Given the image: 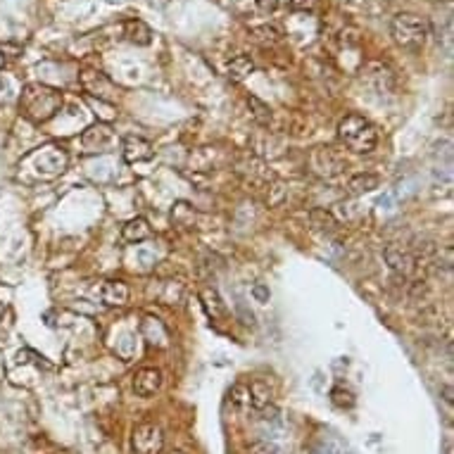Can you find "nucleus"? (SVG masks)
Returning <instances> with one entry per match:
<instances>
[{"label": "nucleus", "instance_id": "obj_15", "mask_svg": "<svg viewBox=\"0 0 454 454\" xmlns=\"http://www.w3.org/2000/svg\"><path fill=\"white\" fill-rule=\"evenodd\" d=\"M128 286L120 278H112V281H105L102 283V291H100V297H102V304L105 307H124L128 302Z\"/></svg>", "mask_w": 454, "mask_h": 454}, {"label": "nucleus", "instance_id": "obj_2", "mask_svg": "<svg viewBox=\"0 0 454 454\" xmlns=\"http://www.w3.org/2000/svg\"><path fill=\"white\" fill-rule=\"evenodd\" d=\"M338 138L348 150L357 152V155H366L374 152L376 146H378V128L374 126L364 115H345L338 124Z\"/></svg>", "mask_w": 454, "mask_h": 454}, {"label": "nucleus", "instance_id": "obj_11", "mask_svg": "<svg viewBox=\"0 0 454 454\" xmlns=\"http://www.w3.org/2000/svg\"><path fill=\"white\" fill-rule=\"evenodd\" d=\"M81 143H84V148L89 152H105L115 143V131L107 124L98 122L81 133Z\"/></svg>", "mask_w": 454, "mask_h": 454}, {"label": "nucleus", "instance_id": "obj_36", "mask_svg": "<svg viewBox=\"0 0 454 454\" xmlns=\"http://www.w3.org/2000/svg\"><path fill=\"white\" fill-rule=\"evenodd\" d=\"M445 3H452V0H445Z\"/></svg>", "mask_w": 454, "mask_h": 454}, {"label": "nucleus", "instance_id": "obj_20", "mask_svg": "<svg viewBox=\"0 0 454 454\" xmlns=\"http://www.w3.org/2000/svg\"><path fill=\"white\" fill-rule=\"evenodd\" d=\"M255 71V62L250 60V55H236L229 62V79L231 81H242Z\"/></svg>", "mask_w": 454, "mask_h": 454}, {"label": "nucleus", "instance_id": "obj_22", "mask_svg": "<svg viewBox=\"0 0 454 454\" xmlns=\"http://www.w3.org/2000/svg\"><path fill=\"white\" fill-rule=\"evenodd\" d=\"M250 407L252 409H264L266 405H271V388L269 383H264V381H255V383L250 385Z\"/></svg>", "mask_w": 454, "mask_h": 454}, {"label": "nucleus", "instance_id": "obj_8", "mask_svg": "<svg viewBox=\"0 0 454 454\" xmlns=\"http://www.w3.org/2000/svg\"><path fill=\"white\" fill-rule=\"evenodd\" d=\"M385 264L390 266V271L397 273V276L407 278L411 276V273L416 271V264H414V255H411L409 247L400 245V242H390L388 247H385Z\"/></svg>", "mask_w": 454, "mask_h": 454}, {"label": "nucleus", "instance_id": "obj_28", "mask_svg": "<svg viewBox=\"0 0 454 454\" xmlns=\"http://www.w3.org/2000/svg\"><path fill=\"white\" fill-rule=\"evenodd\" d=\"M250 454H281V447H278L276 442L260 440V442H252L250 445Z\"/></svg>", "mask_w": 454, "mask_h": 454}, {"label": "nucleus", "instance_id": "obj_12", "mask_svg": "<svg viewBox=\"0 0 454 454\" xmlns=\"http://www.w3.org/2000/svg\"><path fill=\"white\" fill-rule=\"evenodd\" d=\"M364 81L376 89V93H390L395 89V74L390 71V67L374 62L364 69Z\"/></svg>", "mask_w": 454, "mask_h": 454}, {"label": "nucleus", "instance_id": "obj_29", "mask_svg": "<svg viewBox=\"0 0 454 454\" xmlns=\"http://www.w3.org/2000/svg\"><path fill=\"white\" fill-rule=\"evenodd\" d=\"M255 34L260 36V38L264 41V43H276V41L281 38V31L273 29V27H262V29H257Z\"/></svg>", "mask_w": 454, "mask_h": 454}, {"label": "nucleus", "instance_id": "obj_18", "mask_svg": "<svg viewBox=\"0 0 454 454\" xmlns=\"http://www.w3.org/2000/svg\"><path fill=\"white\" fill-rule=\"evenodd\" d=\"M124 36L136 45H148L152 38V31L141 19H128V22H124Z\"/></svg>", "mask_w": 454, "mask_h": 454}, {"label": "nucleus", "instance_id": "obj_23", "mask_svg": "<svg viewBox=\"0 0 454 454\" xmlns=\"http://www.w3.org/2000/svg\"><path fill=\"white\" fill-rule=\"evenodd\" d=\"M247 107L252 112V120H255L260 126H269L271 124V107L266 102H262L257 95H247Z\"/></svg>", "mask_w": 454, "mask_h": 454}, {"label": "nucleus", "instance_id": "obj_14", "mask_svg": "<svg viewBox=\"0 0 454 454\" xmlns=\"http://www.w3.org/2000/svg\"><path fill=\"white\" fill-rule=\"evenodd\" d=\"M141 335L146 338V343L150 348H157V350H164L169 345V331L159 319L155 317H146L141 324Z\"/></svg>", "mask_w": 454, "mask_h": 454}, {"label": "nucleus", "instance_id": "obj_26", "mask_svg": "<svg viewBox=\"0 0 454 454\" xmlns=\"http://www.w3.org/2000/svg\"><path fill=\"white\" fill-rule=\"evenodd\" d=\"M314 454H354L348 445H343L340 440H333V438H324L317 445Z\"/></svg>", "mask_w": 454, "mask_h": 454}, {"label": "nucleus", "instance_id": "obj_27", "mask_svg": "<svg viewBox=\"0 0 454 454\" xmlns=\"http://www.w3.org/2000/svg\"><path fill=\"white\" fill-rule=\"evenodd\" d=\"M331 402L340 409H350V407H354V395L348 388H343V385H335L331 390Z\"/></svg>", "mask_w": 454, "mask_h": 454}, {"label": "nucleus", "instance_id": "obj_10", "mask_svg": "<svg viewBox=\"0 0 454 454\" xmlns=\"http://www.w3.org/2000/svg\"><path fill=\"white\" fill-rule=\"evenodd\" d=\"M122 157L126 164H143L155 157L152 143L141 136H126L122 143Z\"/></svg>", "mask_w": 454, "mask_h": 454}, {"label": "nucleus", "instance_id": "obj_33", "mask_svg": "<svg viewBox=\"0 0 454 454\" xmlns=\"http://www.w3.org/2000/svg\"><path fill=\"white\" fill-rule=\"evenodd\" d=\"M335 3H338L343 10H350V12H357V10H362L364 5H366V0H335Z\"/></svg>", "mask_w": 454, "mask_h": 454}, {"label": "nucleus", "instance_id": "obj_32", "mask_svg": "<svg viewBox=\"0 0 454 454\" xmlns=\"http://www.w3.org/2000/svg\"><path fill=\"white\" fill-rule=\"evenodd\" d=\"M255 5H257V10H260V12L271 14V12H276L278 0H255Z\"/></svg>", "mask_w": 454, "mask_h": 454}, {"label": "nucleus", "instance_id": "obj_7", "mask_svg": "<svg viewBox=\"0 0 454 454\" xmlns=\"http://www.w3.org/2000/svg\"><path fill=\"white\" fill-rule=\"evenodd\" d=\"M238 174L250 185H257V188H269V183L273 181V174L266 169V164L262 162L260 157H255V155H245V157L240 159Z\"/></svg>", "mask_w": 454, "mask_h": 454}, {"label": "nucleus", "instance_id": "obj_13", "mask_svg": "<svg viewBox=\"0 0 454 454\" xmlns=\"http://www.w3.org/2000/svg\"><path fill=\"white\" fill-rule=\"evenodd\" d=\"M162 388V371L155 366H146L133 376V390L138 397H150Z\"/></svg>", "mask_w": 454, "mask_h": 454}, {"label": "nucleus", "instance_id": "obj_19", "mask_svg": "<svg viewBox=\"0 0 454 454\" xmlns=\"http://www.w3.org/2000/svg\"><path fill=\"white\" fill-rule=\"evenodd\" d=\"M381 183V179L376 177V174L371 172H362V174H354L352 179L348 181V190L350 195H364V193H371V190H376Z\"/></svg>", "mask_w": 454, "mask_h": 454}, {"label": "nucleus", "instance_id": "obj_16", "mask_svg": "<svg viewBox=\"0 0 454 454\" xmlns=\"http://www.w3.org/2000/svg\"><path fill=\"white\" fill-rule=\"evenodd\" d=\"M200 302H203V309L207 312L209 319L226 317V304L221 300L219 293H216V288H203V291H200Z\"/></svg>", "mask_w": 454, "mask_h": 454}, {"label": "nucleus", "instance_id": "obj_25", "mask_svg": "<svg viewBox=\"0 0 454 454\" xmlns=\"http://www.w3.org/2000/svg\"><path fill=\"white\" fill-rule=\"evenodd\" d=\"M229 405L234 407V409H245V407H250V390H247V385L236 383L234 388L229 390Z\"/></svg>", "mask_w": 454, "mask_h": 454}, {"label": "nucleus", "instance_id": "obj_9", "mask_svg": "<svg viewBox=\"0 0 454 454\" xmlns=\"http://www.w3.org/2000/svg\"><path fill=\"white\" fill-rule=\"evenodd\" d=\"M312 167L319 177L331 179V177H338L345 169V159L340 157L333 148H317V150L312 152Z\"/></svg>", "mask_w": 454, "mask_h": 454}, {"label": "nucleus", "instance_id": "obj_31", "mask_svg": "<svg viewBox=\"0 0 454 454\" xmlns=\"http://www.w3.org/2000/svg\"><path fill=\"white\" fill-rule=\"evenodd\" d=\"M269 288L262 286V283H257V286H252V297H255L257 302H269Z\"/></svg>", "mask_w": 454, "mask_h": 454}, {"label": "nucleus", "instance_id": "obj_1", "mask_svg": "<svg viewBox=\"0 0 454 454\" xmlns=\"http://www.w3.org/2000/svg\"><path fill=\"white\" fill-rule=\"evenodd\" d=\"M19 110L34 124L50 122L62 110V93L45 84H27L19 95Z\"/></svg>", "mask_w": 454, "mask_h": 454}, {"label": "nucleus", "instance_id": "obj_24", "mask_svg": "<svg viewBox=\"0 0 454 454\" xmlns=\"http://www.w3.org/2000/svg\"><path fill=\"white\" fill-rule=\"evenodd\" d=\"M309 221H312L314 229L324 231V234H333V231L338 229V221H335V216L331 212H326V209H312V214H309Z\"/></svg>", "mask_w": 454, "mask_h": 454}, {"label": "nucleus", "instance_id": "obj_6", "mask_svg": "<svg viewBox=\"0 0 454 454\" xmlns=\"http://www.w3.org/2000/svg\"><path fill=\"white\" fill-rule=\"evenodd\" d=\"M79 81H81V89L89 93L91 98H98V100L107 102L112 105L117 98V86L107 79L102 71H95V69H86L79 74Z\"/></svg>", "mask_w": 454, "mask_h": 454}, {"label": "nucleus", "instance_id": "obj_30", "mask_svg": "<svg viewBox=\"0 0 454 454\" xmlns=\"http://www.w3.org/2000/svg\"><path fill=\"white\" fill-rule=\"evenodd\" d=\"M317 5H319V0H291V8L300 10V12H312Z\"/></svg>", "mask_w": 454, "mask_h": 454}, {"label": "nucleus", "instance_id": "obj_34", "mask_svg": "<svg viewBox=\"0 0 454 454\" xmlns=\"http://www.w3.org/2000/svg\"><path fill=\"white\" fill-rule=\"evenodd\" d=\"M442 395H445V402H447V405H452L454 397H452V388H450V385H445V388H442Z\"/></svg>", "mask_w": 454, "mask_h": 454}, {"label": "nucleus", "instance_id": "obj_3", "mask_svg": "<svg viewBox=\"0 0 454 454\" xmlns=\"http://www.w3.org/2000/svg\"><path fill=\"white\" fill-rule=\"evenodd\" d=\"M428 34H431V27H428V22L424 17H419V14L400 12L390 22V36H393V41L400 48L407 50L424 48Z\"/></svg>", "mask_w": 454, "mask_h": 454}, {"label": "nucleus", "instance_id": "obj_35", "mask_svg": "<svg viewBox=\"0 0 454 454\" xmlns=\"http://www.w3.org/2000/svg\"><path fill=\"white\" fill-rule=\"evenodd\" d=\"M167 454H185V452H181V450H172V452H167Z\"/></svg>", "mask_w": 454, "mask_h": 454}, {"label": "nucleus", "instance_id": "obj_21", "mask_svg": "<svg viewBox=\"0 0 454 454\" xmlns=\"http://www.w3.org/2000/svg\"><path fill=\"white\" fill-rule=\"evenodd\" d=\"M172 221L177 226H181V229H193V226H195V209H193V205L185 203V200H179V203H174Z\"/></svg>", "mask_w": 454, "mask_h": 454}, {"label": "nucleus", "instance_id": "obj_5", "mask_svg": "<svg viewBox=\"0 0 454 454\" xmlns=\"http://www.w3.org/2000/svg\"><path fill=\"white\" fill-rule=\"evenodd\" d=\"M164 447V431L157 424H141L131 433L133 454H159Z\"/></svg>", "mask_w": 454, "mask_h": 454}, {"label": "nucleus", "instance_id": "obj_4", "mask_svg": "<svg viewBox=\"0 0 454 454\" xmlns=\"http://www.w3.org/2000/svg\"><path fill=\"white\" fill-rule=\"evenodd\" d=\"M27 159H29L31 164H34L36 174H38L41 179H55V177H60V174L67 169V162H69V157H67L65 148H58V146H45V148H41V152L29 155Z\"/></svg>", "mask_w": 454, "mask_h": 454}, {"label": "nucleus", "instance_id": "obj_17", "mask_svg": "<svg viewBox=\"0 0 454 454\" xmlns=\"http://www.w3.org/2000/svg\"><path fill=\"white\" fill-rule=\"evenodd\" d=\"M122 236L126 242H143L150 238V224H148L143 216H136V219L126 221L122 229Z\"/></svg>", "mask_w": 454, "mask_h": 454}]
</instances>
